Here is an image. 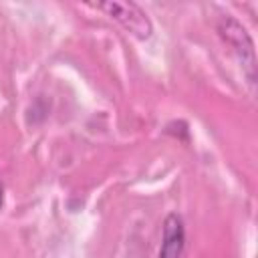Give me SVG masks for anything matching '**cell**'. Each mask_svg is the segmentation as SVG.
Segmentation results:
<instances>
[{
    "mask_svg": "<svg viewBox=\"0 0 258 258\" xmlns=\"http://www.w3.org/2000/svg\"><path fill=\"white\" fill-rule=\"evenodd\" d=\"M185 246V228L177 214H169L163 220V236L157 258H181Z\"/></svg>",
    "mask_w": 258,
    "mask_h": 258,
    "instance_id": "3957f363",
    "label": "cell"
},
{
    "mask_svg": "<svg viewBox=\"0 0 258 258\" xmlns=\"http://www.w3.org/2000/svg\"><path fill=\"white\" fill-rule=\"evenodd\" d=\"M95 8L103 10L109 18H113L117 24H121L129 34H133L139 40H147L153 32V24L147 18V14L135 4V2H117V0H109V2H99L95 4Z\"/></svg>",
    "mask_w": 258,
    "mask_h": 258,
    "instance_id": "6da1fadb",
    "label": "cell"
},
{
    "mask_svg": "<svg viewBox=\"0 0 258 258\" xmlns=\"http://www.w3.org/2000/svg\"><path fill=\"white\" fill-rule=\"evenodd\" d=\"M218 32L238 54L248 81L254 83L256 81V54H254V42L250 34L246 32V28L232 16H222L218 22Z\"/></svg>",
    "mask_w": 258,
    "mask_h": 258,
    "instance_id": "7a4b0ae2",
    "label": "cell"
},
{
    "mask_svg": "<svg viewBox=\"0 0 258 258\" xmlns=\"http://www.w3.org/2000/svg\"><path fill=\"white\" fill-rule=\"evenodd\" d=\"M0 208H2V185H0Z\"/></svg>",
    "mask_w": 258,
    "mask_h": 258,
    "instance_id": "277c9868",
    "label": "cell"
}]
</instances>
